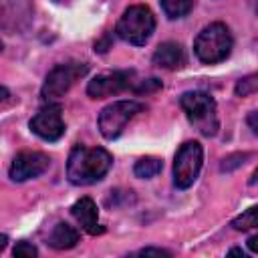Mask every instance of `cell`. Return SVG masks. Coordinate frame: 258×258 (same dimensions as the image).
<instances>
[{
    "label": "cell",
    "mask_w": 258,
    "mask_h": 258,
    "mask_svg": "<svg viewBox=\"0 0 258 258\" xmlns=\"http://www.w3.org/2000/svg\"><path fill=\"white\" fill-rule=\"evenodd\" d=\"M153 30H155V18H153V12L145 4L129 6L121 14V18L115 26L117 36L135 46L145 44L149 40V36L153 34Z\"/></svg>",
    "instance_id": "5b68a950"
},
{
    "label": "cell",
    "mask_w": 258,
    "mask_h": 258,
    "mask_svg": "<svg viewBox=\"0 0 258 258\" xmlns=\"http://www.w3.org/2000/svg\"><path fill=\"white\" fill-rule=\"evenodd\" d=\"M161 169H163V161H161V159H157V157H141V159L135 163L133 173H135L137 177L147 179V177L157 175Z\"/></svg>",
    "instance_id": "5bb4252c"
},
{
    "label": "cell",
    "mask_w": 258,
    "mask_h": 258,
    "mask_svg": "<svg viewBox=\"0 0 258 258\" xmlns=\"http://www.w3.org/2000/svg\"><path fill=\"white\" fill-rule=\"evenodd\" d=\"M38 252H36V248L32 246V244H28V242H18L16 246H14V256H18V258H34Z\"/></svg>",
    "instance_id": "ac0fdd59"
},
{
    "label": "cell",
    "mask_w": 258,
    "mask_h": 258,
    "mask_svg": "<svg viewBox=\"0 0 258 258\" xmlns=\"http://www.w3.org/2000/svg\"><path fill=\"white\" fill-rule=\"evenodd\" d=\"M248 185H250V189H254V191H258V169L252 173V177H250V181H248Z\"/></svg>",
    "instance_id": "7402d4cb"
},
{
    "label": "cell",
    "mask_w": 258,
    "mask_h": 258,
    "mask_svg": "<svg viewBox=\"0 0 258 258\" xmlns=\"http://www.w3.org/2000/svg\"><path fill=\"white\" fill-rule=\"evenodd\" d=\"M56 2H64V0H56Z\"/></svg>",
    "instance_id": "d4e9b609"
},
{
    "label": "cell",
    "mask_w": 258,
    "mask_h": 258,
    "mask_svg": "<svg viewBox=\"0 0 258 258\" xmlns=\"http://www.w3.org/2000/svg\"><path fill=\"white\" fill-rule=\"evenodd\" d=\"M194 8V0H161V10L167 18H181Z\"/></svg>",
    "instance_id": "9a60e30c"
},
{
    "label": "cell",
    "mask_w": 258,
    "mask_h": 258,
    "mask_svg": "<svg viewBox=\"0 0 258 258\" xmlns=\"http://www.w3.org/2000/svg\"><path fill=\"white\" fill-rule=\"evenodd\" d=\"M234 91H236L238 97H246V95H250V93H256V91H258V73L240 79V81L236 83V89H234Z\"/></svg>",
    "instance_id": "e0dca14e"
},
{
    "label": "cell",
    "mask_w": 258,
    "mask_h": 258,
    "mask_svg": "<svg viewBox=\"0 0 258 258\" xmlns=\"http://www.w3.org/2000/svg\"><path fill=\"white\" fill-rule=\"evenodd\" d=\"M77 242H79V232L67 222H58L48 234V244L56 250H69L77 246Z\"/></svg>",
    "instance_id": "4fadbf2b"
},
{
    "label": "cell",
    "mask_w": 258,
    "mask_h": 258,
    "mask_svg": "<svg viewBox=\"0 0 258 258\" xmlns=\"http://www.w3.org/2000/svg\"><path fill=\"white\" fill-rule=\"evenodd\" d=\"M139 111H143V105L137 101H115L107 105L99 113V131L105 139H115L121 135L125 123L133 119Z\"/></svg>",
    "instance_id": "52a82bcc"
},
{
    "label": "cell",
    "mask_w": 258,
    "mask_h": 258,
    "mask_svg": "<svg viewBox=\"0 0 258 258\" xmlns=\"http://www.w3.org/2000/svg\"><path fill=\"white\" fill-rule=\"evenodd\" d=\"M232 44L234 40H232L230 28L222 22H212L206 28H202V32L196 36L194 52L202 62L214 64V62L224 60L230 54Z\"/></svg>",
    "instance_id": "277c9868"
},
{
    "label": "cell",
    "mask_w": 258,
    "mask_h": 258,
    "mask_svg": "<svg viewBox=\"0 0 258 258\" xmlns=\"http://www.w3.org/2000/svg\"><path fill=\"white\" fill-rule=\"evenodd\" d=\"M228 254H230V256H246V252H244L242 248H232Z\"/></svg>",
    "instance_id": "603a6c76"
},
{
    "label": "cell",
    "mask_w": 258,
    "mask_h": 258,
    "mask_svg": "<svg viewBox=\"0 0 258 258\" xmlns=\"http://www.w3.org/2000/svg\"><path fill=\"white\" fill-rule=\"evenodd\" d=\"M161 83L157 79H137L135 71H111L97 75L93 81L87 85V95L93 99H103L111 95H119L123 91H133V93H149L159 89Z\"/></svg>",
    "instance_id": "7a4b0ae2"
},
{
    "label": "cell",
    "mask_w": 258,
    "mask_h": 258,
    "mask_svg": "<svg viewBox=\"0 0 258 258\" xmlns=\"http://www.w3.org/2000/svg\"><path fill=\"white\" fill-rule=\"evenodd\" d=\"M246 244H248V250H250V252H254V254H258V234H254V236H250Z\"/></svg>",
    "instance_id": "44dd1931"
},
{
    "label": "cell",
    "mask_w": 258,
    "mask_h": 258,
    "mask_svg": "<svg viewBox=\"0 0 258 258\" xmlns=\"http://www.w3.org/2000/svg\"><path fill=\"white\" fill-rule=\"evenodd\" d=\"M50 165V157L40 151H20L8 169V175L12 181H26L32 177L42 175Z\"/></svg>",
    "instance_id": "30bf717a"
},
{
    "label": "cell",
    "mask_w": 258,
    "mask_h": 258,
    "mask_svg": "<svg viewBox=\"0 0 258 258\" xmlns=\"http://www.w3.org/2000/svg\"><path fill=\"white\" fill-rule=\"evenodd\" d=\"M113 165V155L103 147L75 145L67 161V177L75 185H91L101 181Z\"/></svg>",
    "instance_id": "6da1fadb"
},
{
    "label": "cell",
    "mask_w": 258,
    "mask_h": 258,
    "mask_svg": "<svg viewBox=\"0 0 258 258\" xmlns=\"http://www.w3.org/2000/svg\"><path fill=\"white\" fill-rule=\"evenodd\" d=\"M89 71L87 62H64V64H56L48 75L46 81L42 85V97L46 101L58 99L62 97L81 77H85Z\"/></svg>",
    "instance_id": "ba28073f"
},
{
    "label": "cell",
    "mask_w": 258,
    "mask_h": 258,
    "mask_svg": "<svg viewBox=\"0 0 258 258\" xmlns=\"http://www.w3.org/2000/svg\"><path fill=\"white\" fill-rule=\"evenodd\" d=\"M179 105L187 121L206 137H214L220 129L218 107L212 95L204 91H187L179 97Z\"/></svg>",
    "instance_id": "3957f363"
},
{
    "label": "cell",
    "mask_w": 258,
    "mask_h": 258,
    "mask_svg": "<svg viewBox=\"0 0 258 258\" xmlns=\"http://www.w3.org/2000/svg\"><path fill=\"white\" fill-rule=\"evenodd\" d=\"M71 214L75 216V220L83 226V230L87 234H101L103 228L99 226V212H97V204L91 198H81L73 204Z\"/></svg>",
    "instance_id": "8fae6325"
},
{
    "label": "cell",
    "mask_w": 258,
    "mask_h": 258,
    "mask_svg": "<svg viewBox=\"0 0 258 258\" xmlns=\"http://www.w3.org/2000/svg\"><path fill=\"white\" fill-rule=\"evenodd\" d=\"M246 123H248V127L252 129V133L258 137V109H256V111H252V113L246 117Z\"/></svg>",
    "instance_id": "d6986e66"
},
{
    "label": "cell",
    "mask_w": 258,
    "mask_h": 258,
    "mask_svg": "<svg viewBox=\"0 0 258 258\" xmlns=\"http://www.w3.org/2000/svg\"><path fill=\"white\" fill-rule=\"evenodd\" d=\"M30 129L44 141H58L64 135V121L60 105H46L42 107L32 119Z\"/></svg>",
    "instance_id": "9c48e42d"
},
{
    "label": "cell",
    "mask_w": 258,
    "mask_h": 258,
    "mask_svg": "<svg viewBox=\"0 0 258 258\" xmlns=\"http://www.w3.org/2000/svg\"><path fill=\"white\" fill-rule=\"evenodd\" d=\"M141 256H169L167 250H161V248H143L139 250Z\"/></svg>",
    "instance_id": "ffe728a7"
},
{
    "label": "cell",
    "mask_w": 258,
    "mask_h": 258,
    "mask_svg": "<svg viewBox=\"0 0 258 258\" xmlns=\"http://www.w3.org/2000/svg\"><path fill=\"white\" fill-rule=\"evenodd\" d=\"M204 163V151L202 145L198 141H185L177 153H175V161H173V183L179 189H187L200 175Z\"/></svg>",
    "instance_id": "8992f818"
},
{
    "label": "cell",
    "mask_w": 258,
    "mask_h": 258,
    "mask_svg": "<svg viewBox=\"0 0 258 258\" xmlns=\"http://www.w3.org/2000/svg\"><path fill=\"white\" fill-rule=\"evenodd\" d=\"M256 12H258V2H256Z\"/></svg>",
    "instance_id": "cb8c5ba5"
},
{
    "label": "cell",
    "mask_w": 258,
    "mask_h": 258,
    "mask_svg": "<svg viewBox=\"0 0 258 258\" xmlns=\"http://www.w3.org/2000/svg\"><path fill=\"white\" fill-rule=\"evenodd\" d=\"M232 228L246 232V230H258V206L248 208L246 212H242L238 218L232 220Z\"/></svg>",
    "instance_id": "2e32d148"
},
{
    "label": "cell",
    "mask_w": 258,
    "mask_h": 258,
    "mask_svg": "<svg viewBox=\"0 0 258 258\" xmlns=\"http://www.w3.org/2000/svg\"><path fill=\"white\" fill-rule=\"evenodd\" d=\"M151 60L155 67L175 71V69H181L185 64V52H183L181 44H177V42H163L155 48Z\"/></svg>",
    "instance_id": "7c38bea8"
}]
</instances>
